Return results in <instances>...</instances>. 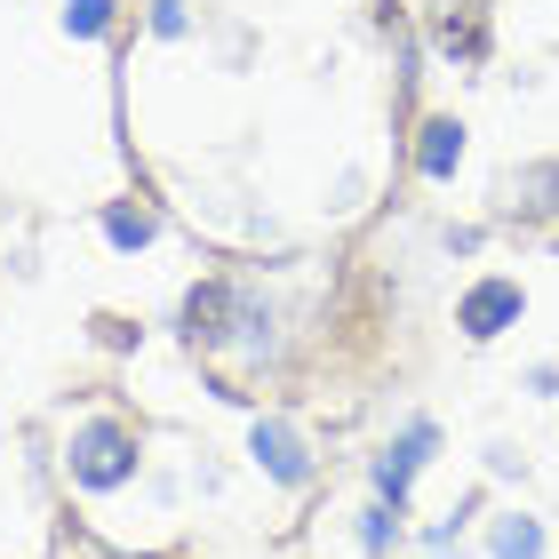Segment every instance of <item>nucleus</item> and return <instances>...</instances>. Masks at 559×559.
Segmentation results:
<instances>
[{
    "label": "nucleus",
    "instance_id": "1",
    "mask_svg": "<svg viewBox=\"0 0 559 559\" xmlns=\"http://www.w3.org/2000/svg\"><path fill=\"white\" fill-rule=\"evenodd\" d=\"M129 472H136L129 424H81L72 431V479H81V488H120Z\"/></svg>",
    "mask_w": 559,
    "mask_h": 559
},
{
    "label": "nucleus",
    "instance_id": "2",
    "mask_svg": "<svg viewBox=\"0 0 559 559\" xmlns=\"http://www.w3.org/2000/svg\"><path fill=\"white\" fill-rule=\"evenodd\" d=\"M240 312H248V304H240L233 280H209V288H192V296H185V336H192L200 352H216V344L240 328Z\"/></svg>",
    "mask_w": 559,
    "mask_h": 559
},
{
    "label": "nucleus",
    "instance_id": "3",
    "mask_svg": "<svg viewBox=\"0 0 559 559\" xmlns=\"http://www.w3.org/2000/svg\"><path fill=\"white\" fill-rule=\"evenodd\" d=\"M257 464L280 479V488H304V479H312V455H304V440H296V431L280 424V416L257 424Z\"/></svg>",
    "mask_w": 559,
    "mask_h": 559
},
{
    "label": "nucleus",
    "instance_id": "4",
    "mask_svg": "<svg viewBox=\"0 0 559 559\" xmlns=\"http://www.w3.org/2000/svg\"><path fill=\"white\" fill-rule=\"evenodd\" d=\"M512 320H520V288H512V280H479V288L464 296V336L488 344V336H503Z\"/></svg>",
    "mask_w": 559,
    "mask_h": 559
},
{
    "label": "nucleus",
    "instance_id": "5",
    "mask_svg": "<svg viewBox=\"0 0 559 559\" xmlns=\"http://www.w3.org/2000/svg\"><path fill=\"white\" fill-rule=\"evenodd\" d=\"M431 455V424H416L408 440H400L392 455H376V488H384V503L400 512V503H408V479H416V464Z\"/></svg>",
    "mask_w": 559,
    "mask_h": 559
},
{
    "label": "nucleus",
    "instance_id": "6",
    "mask_svg": "<svg viewBox=\"0 0 559 559\" xmlns=\"http://www.w3.org/2000/svg\"><path fill=\"white\" fill-rule=\"evenodd\" d=\"M455 160H464V129H455V120H431L424 144H416V168L424 176H455Z\"/></svg>",
    "mask_w": 559,
    "mask_h": 559
},
{
    "label": "nucleus",
    "instance_id": "7",
    "mask_svg": "<svg viewBox=\"0 0 559 559\" xmlns=\"http://www.w3.org/2000/svg\"><path fill=\"white\" fill-rule=\"evenodd\" d=\"M105 233H112V248H144V240H152V209L112 200V209H105Z\"/></svg>",
    "mask_w": 559,
    "mask_h": 559
},
{
    "label": "nucleus",
    "instance_id": "8",
    "mask_svg": "<svg viewBox=\"0 0 559 559\" xmlns=\"http://www.w3.org/2000/svg\"><path fill=\"white\" fill-rule=\"evenodd\" d=\"M544 192H559V168H527V176H512V200H503V209H527V216H544V209H551Z\"/></svg>",
    "mask_w": 559,
    "mask_h": 559
},
{
    "label": "nucleus",
    "instance_id": "9",
    "mask_svg": "<svg viewBox=\"0 0 559 559\" xmlns=\"http://www.w3.org/2000/svg\"><path fill=\"white\" fill-rule=\"evenodd\" d=\"M496 559H544V527L536 520H503L496 527Z\"/></svg>",
    "mask_w": 559,
    "mask_h": 559
},
{
    "label": "nucleus",
    "instance_id": "10",
    "mask_svg": "<svg viewBox=\"0 0 559 559\" xmlns=\"http://www.w3.org/2000/svg\"><path fill=\"white\" fill-rule=\"evenodd\" d=\"M64 24H72L81 40H96V33L112 24V0H64Z\"/></svg>",
    "mask_w": 559,
    "mask_h": 559
},
{
    "label": "nucleus",
    "instance_id": "11",
    "mask_svg": "<svg viewBox=\"0 0 559 559\" xmlns=\"http://www.w3.org/2000/svg\"><path fill=\"white\" fill-rule=\"evenodd\" d=\"M360 544H368V551H392V544H400V520H392V503H376V512L360 520Z\"/></svg>",
    "mask_w": 559,
    "mask_h": 559
},
{
    "label": "nucleus",
    "instance_id": "12",
    "mask_svg": "<svg viewBox=\"0 0 559 559\" xmlns=\"http://www.w3.org/2000/svg\"><path fill=\"white\" fill-rule=\"evenodd\" d=\"M152 33H185V0H152Z\"/></svg>",
    "mask_w": 559,
    "mask_h": 559
}]
</instances>
